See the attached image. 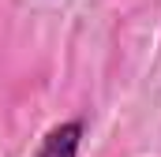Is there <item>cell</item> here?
Here are the masks:
<instances>
[{"instance_id":"6da1fadb","label":"cell","mask_w":161,"mask_h":157,"mask_svg":"<svg viewBox=\"0 0 161 157\" xmlns=\"http://www.w3.org/2000/svg\"><path fill=\"white\" fill-rule=\"evenodd\" d=\"M82 135H86V123L82 120H60V123H53L45 131V138L38 142L34 157H79Z\"/></svg>"}]
</instances>
